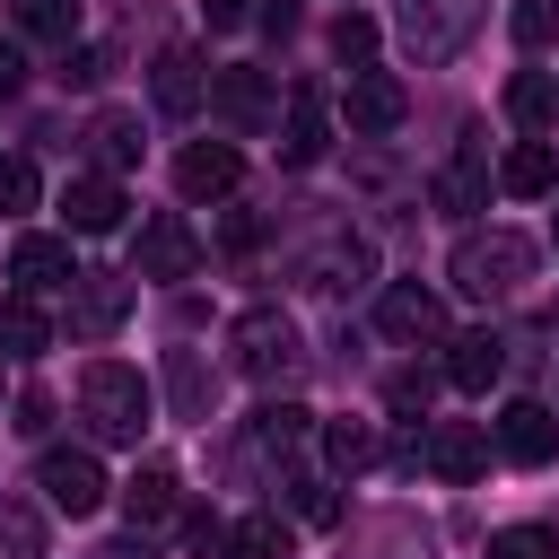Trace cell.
Listing matches in <instances>:
<instances>
[{
    "instance_id": "obj_1",
    "label": "cell",
    "mask_w": 559,
    "mask_h": 559,
    "mask_svg": "<svg viewBox=\"0 0 559 559\" xmlns=\"http://www.w3.org/2000/svg\"><path fill=\"white\" fill-rule=\"evenodd\" d=\"M79 411H87L96 445H140V428H148V376L122 367V358H87V376H79Z\"/></svg>"
},
{
    "instance_id": "obj_2",
    "label": "cell",
    "mask_w": 559,
    "mask_h": 559,
    "mask_svg": "<svg viewBox=\"0 0 559 559\" xmlns=\"http://www.w3.org/2000/svg\"><path fill=\"white\" fill-rule=\"evenodd\" d=\"M445 271H454V288H463V297H480V306H489V297H515V288L533 280V245H524L515 227H489V236H463Z\"/></svg>"
},
{
    "instance_id": "obj_3",
    "label": "cell",
    "mask_w": 559,
    "mask_h": 559,
    "mask_svg": "<svg viewBox=\"0 0 559 559\" xmlns=\"http://www.w3.org/2000/svg\"><path fill=\"white\" fill-rule=\"evenodd\" d=\"M227 349H236V367H245L253 384H288V376L306 367V341H297V323H288L280 306L236 314V323H227Z\"/></svg>"
},
{
    "instance_id": "obj_4",
    "label": "cell",
    "mask_w": 559,
    "mask_h": 559,
    "mask_svg": "<svg viewBox=\"0 0 559 559\" xmlns=\"http://www.w3.org/2000/svg\"><path fill=\"white\" fill-rule=\"evenodd\" d=\"M393 26L411 44V61H454L472 44V26H480V0H402Z\"/></svg>"
},
{
    "instance_id": "obj_5",
    "label": "cell",
    "mask_w": 559,
    "mask_h": 559,
    "mask_svg": "<svg viewBox=\"0 0 559 559\" xmlns=\"http://www.w3.org/2000/svg\"><path fill=\"white\" fill-rule=\"evenodd\" d=\"M201 271V236L183 210H157L140 218V245H131V280H192Z\"/></svg>"
},
{
    "instance_id": "obj_6",
    "label": "cell",
    "mask_w": 559,
    "mask_h": 559,
    "mask_svg": "<svg viewBox=\"0 0 559 559\" xmlns=\"http://www.w3.org/2000/svg\"><path fill=\"white\" fill-rule=\"evenodd\" d=\"M35 489H44L61 515H96V507H105V463H96L87 445H44Z\"/></svg>"
},
{
    "instance_id": "obj_7",
    "label": "cell",
    "mask_w": 559,
    "mask_h": 559,
    "mask_svg": "<svg viewBox=\"0 0 559 559\" xmlns=\"http://www.w3.org/2000/svg\"><path fill=\"white\" fill-rule=\"evenodd\" d=\"M489 445H498L507 463L542 472V463L559 454V411H550V402H507V411H498V428H489Z\"/></svg>"
},
{
    "instance_id": "obj_8",
    "label": "cell",
    "mask_w": 559,
    "mask_h": 559,
    "mask_svg": "<svg viewBox=\"0 0 559 559\" xmlns=\"http://www.w3.org/2000/svg\"><path fill=\"white\" fill-rule=\"evenodd\" d=\"M341 114H349V131H358V140H384V131L411 114V87H402L393 70H349V96H341Z\"/></svg>"
},
{
    "instance_id": "obj_9",
    "label": "cell",
    "mask_w": 559,
    "mask_h": 559,
    "mask_svg": "<svg viewBox=\"0 0 559 559\" xmlns=\"http://www.w3.org/2000/svg\"><path fill=\"white\" fill-rule=\"evenodd\" d=\"M122 314H131V280H122V271H79V280H70V332H79V341L122 332Z\"/></svg>"
},
{
    "instance_id": "obj_10",
    "label": "cell",
    "mask_w": 559,
    "mask_h": 559,
    "mask_svg": "<svg viewBox=\"0 0 559 559\" xmlns=\"http://www.w3.org/2000/svg\"><path fill=\"white\" fill-rule=\"evenodd\" d=\"M419 463H428L437 480H480V472H489V437H480L472 419H437V428L419 437Z\"/></svg>"
},
{
    "instance_id": "obj_11",
    "label": "cell",
    "mask_w": 559,
    "mask_h": 559,
    "mask_svg": "<svg viewBox=\"0 0 559 559\" xmlns=\"http://www.w3.org/2000/svg\"><path fill=\"white\" fill-rule=\"evenodd\" d=\"M210 114L227 131H262L271 122V79L262 70H210Z\"/></svg>"
},
{
    "instance_id": "obj_12",
    "label": "cell",
    "mask_w": 559,
    "mask_h": 559,
    "mask_svg": "<svg viewBox=\"0 0 559 559\" xmlns=\"http://www.w3.org/2000/svg\"><path fill=\"white\" fill-rule=\"evenodd\" d=\"M236 175H245V157H236L227 140H192V148L175 157V183H183V201H227V192H236Z\"/></svg>"
},
{
    "instance_id": "obj_13",
    "label": "cell",
    "mask_w": 559,
    "mask_h": 559,
    "mask_svg": "<svg viewBox=\"0 0 559 559\" xmlns=\"http://www.w3.org/2000/svg\"><path fill=\"white\" fill-rule=\"evenodd\" d=\"M122 183L114 175H70V192H61V218H70V236H114L122 227Z\"/></svg>"
},
{
    "instance_id": "obj_14",
    "label": "cell",
    "mask_w": 559,
    "mask_h": 559,
    "mask_svg": "<svg viewBox=\"0 0 559 559\" xmlns=\"http://www.w3.org/2000/svg\"><path fill=\"white\" fill-rule=\"evenodd\" d=\"M9 280H17L26 297H44V288H70V280H79V262H70V236H17V245H9Z\"/></svg>"
},
{
    "instance_id": "obj_15",
    "label": "cell",
    "mask_w": 559,
    "mask_h": 559,
    "mask_svg": "<svg viewBox=\"0 0 559 559\" xmlns=\"http://www.w3.org/2000/svg\"><path fill=\"white\" fill-rule=\"evenodd\" d=\"M376 323H384L393 341H437V332H445V306H437V288H419V280H393V288L376 297Z\"/></svg>"
},
{
    "instance_id": "obj_16",
    "label": "cell",
    "mask_w": 559,
    "mask_h": 559,
    "mask_svg": "<svg viewBox=\"0 0 559 559\" xmlns=\"http://www.w3.org/2000/svg\"><path fill=\"white\" fill-rule=\"evenodd\" d=\"M175 507H183V489H175V472H166V463H140V472L122 480V515H131V533L175 524Z\"/></svg>"
},
{
    "instance_id": "obj_17",
    "label": "cell",
    "mask_w": 559,
    "mask_h": 559,
    "mask_svg": "<svg viewBox=\"0 0 559 559\" xmlns=\"http://www.w3.org/2000/svg\"><path fill=\"white\" fill-rule=\"evenodd\" d=\"M332 148V114H323V87H288V140H280V157L288 166H314Z\"/></svg>"
},
{
    "instance_id": "obj_18",
    "label": "cell",
    "mask_w": 559,
    "mask_h": 559,
    "mask_svg": "<svg viewBox=\"0 0 559 559\" xmlns=\"http://www.w3.org/2000/svg\"><path fill=\"white\" fill-rule=\"evenodd\" d=\"M498 376H507V341H498V332H463V341H445V384L489 393Z\"/></svg>"
},
{
    "instance_id": "obj_19",
    "label": "cell",
    "mask_w": 559,
    "mask_h": 559,
    "mask_svg": "<svg viewBox=\"0 0 559 559\" xmlns=\"http://www.w3.org/2000/svg\"><path fill=\"white\" fill-rule=\"evenodd\" d=\"M498 183H507L515 201H542V192H559V148H550V140H515V148L498 157Z\"/></svg>"
},
{
    "instance_id": "obj_20",
    "label": "cell",
    "mask_w": 559,
    "mask_h": 559,
    "mask_svg": "<svg viewBox=\"0 0 559 559\" xmlns=\"http://www.w3.org/2000/svg\"><path fill=\"white\" fill-rule=\"evenodd\" d=\"M44 349H52V314L26 288H9L0 297V358H44Z\"/></svg>"
},
{
    "instance_id": "obj_21",
    "label": "cell",
    "mask_w": 559,
    "mask_h": 559,
    "mask_svg": "<svg viewBox=\"0 0 559 559\" xmlns=\"http://www.w3.org/2000/svg\"><path fill=\"white\" fill-rule=\"evenodd\" d=\"M428 192H437V210H445V218H472V210L489 201V166H480V148H463V157H445Z\"/></svg>"
},
{
    "instance_id": "obj_22",
    "label": "cell",
    "mask_w": 559,
    "mask_h": 559,
    "mask_svg": "<svg viewBox=\"0 0 559 559\" xmlns=\"http://www.w3.org/2000/svg\"><path fill=\"white\" fill-rule=\"evenodd\" d=\"M148 87H157V105H166V114H192V105L210 96L201 52H183V44H175V52H157V79H148Z\"/></svg>"
},
{
    "instance_id": "obj_23",
    "label": "cell",
    "mask_w": 559,
    "mask_h": 559,
    "mask_svg": "<svg viewBox=\"0 0 559 559\" xmlns=\"http://www.w3.org/2000/svg\"><path fill=\"white\" fill-rule=\"evenodd\" d=\"M166 393H175V419H210L218 376H201V349H166Z\"/></svg>"
},
{
    "instance_id": "obj_24",
    "label": "cell",
    "mask_w": 559,
    "mask_h": 559,
    "mask_svg": "<svg viewBox=\"0 0 559 559\" xmlns=\"http://www.w3.org/2000/svg\"><path fill=\"white\" fill-rule=\"evenodd\" d=\"M507 114L542 140V131H559V79H542V70H515L507 79Z\"/></svg>"
},
{
    "instance_id": "obj_25",
    "label": "cell",
    "mask_w": 559,
    "mask_h": 559,
    "mask_svg": "<svg viewBox=\"0 0 559 559\" xmlns=\"http://www.w3.org/2000/svg\"><path fill=\"white\" fill-rule=\"evenodd\" d=\"M288 542H297V533H288V515H236V524L218 533V550H227V559H288Z\"/></svg>"
},
{
    "instance_id": "obj_26",
    "label": "cell",
    "mask_w": 559,
    "mask_h": 559,
    "mask_svg": "<svg viewBox=\"0 0 559 559\" xmlns=\"http://www.w3.org/2000/svg\"><path fill=\"white\" fill-rule=\"evenodd\" d=\"M87 140H96V157H105L114 175H122V166H140V114H114V105H105V114L87 122Z\"/></svg>"
},
{
    "instance_id": "obj_27",
    "label": "cell",
    "mask_w": 559,
    "mask_h": 559,
    "mask_svg": "<svg viewBox=\"0 0 559 559\" xmlns=\"http://www.w3.org/2000/svg\"><path fill=\"white\" fill-rule=\"evenodd\" d=\"M253 445H262V454H297V445H306V411H297V402H262V411H253Z\"/></svg>"
},
{
    "instance_id": "obj_28",
    "label": "cell",
    "mask_w": 559,
    "mask_h": 559,
    "mask_svg": "<svg viewBox=\"0 0 559 559\" xmlns=\"http://www.w3.org/2000/svg\"><path fill=\"white\" fill-rule=\"evenodd\" d=\"M9 17L26 35H44V44H70L79 35V0H9Z\"/></svg>"
},
{
    "instance_id": "obj_29",
    "label": "cell",
    "mask_w": 559,
    "mask_h": 559,
    "mask_svg": "<svg viewBox=\"0 0 559 559\" xmlns=\"http://www.w3.org/2000/svg\"><path fill=\"white\" fill-rule=\"evenodd\" d=\"M0 559H44V515L26 498H0Z\"/></svg>"
},
{
    "instance_id": "obj_30",
    "label": "cell",
    "mask_w": 559,
    "mask_h": 559,
    "mask_svg": "<svg viewBox=\"0 0 559 559\" xmlns=\"http://www.w3.org/2000/svg\"><path fill=\"white\" fill-rule=\"evenodd\" d=\"M323 454H332L341 472H367V463H376V428H367V419H332V428H323Z\"/></svg>"
},
{
    "instance_id": "obj_31",
    "label": "cell",
    "mask_w": 559,
    "mask_h": 559,
    "mask_svg": "<svg viewBox=\"0 0 559 559\" xmlns=\"http://www.w3.org/2000/svg\"><path fill=\"white\" fill-rule=\"evenodd\" d=\"M489 559H559V533L550 524H507V533H489Z\"/></svg>"
},
{
    "instance_id": "obj_32",
    "label": "cell",
    "mask_w": 559,
    "mask_h": 559,
    "mask_svg": "<svg viewBox=\"0 0 559 559\" xmlns=\"http://www.w3.org/2000/svg\"><path fill=\"white\" fill-rule=\"evenodd\" d=\"M44 201V183H35V166L26 157H0V218H26Z\"/></svg>"
},
{
    "instance_id": "obj_33",
    "label": "cell",
    "mask_w": 559,
    "mask_h": 559,
    "mask_svg": "<svg viewBox=\"0 0 559 559\" xmlns=\"http://www.w3.org/2000/svg\"><path fill=\"white\" fill-rule=\"evenodd\" d=\"M332 52L367 70V52H376V17H367V9H341V17H332Z\"/></svg>"
},
{
    "instance_id": "obj_34",
    "label": "cell",
    "mask_w": 559,
    "mask_h": 559,
    "mask_svg": "<svg viewBox=\"0 0 559 559\" xmlns=\"http://www.w3.org/2000/svg\"><path fill=\"white\" fill-rule=\"evenodd\" d=\"M550 35H559V9H550V0H515V44H533V52H542Z\"/></svg>"
},
{
    "instance_id": "obj_35",
    "label": "cell",
    "mask_w": 559,
    "mask_h": 559,
    "mask_svg": "<svg viewBox=\"0 0 559 559\" xmlns=\"http://www.w3.org/2000/svg\"><path fill=\"white\" fill-rule=\"evenodd\" d=\"M105 79V52H87V44H61V87H96Z\"/></svg>"
},
{
    "instance_id": "obj_36",
    "label": "cell",
    "mask_w": 559,
    "mask_h": 559,
    "mask_svg": "<svg viewBox=\"0 0 559 559\" xmlns=\"http://www.w3.org/2000/svg\"><path fill=\"white\" fill-rule=\"evenodd\" d=\"M297 515H306V524H341V498H332V480H297Z\"/></svg>"
},
{
    "instance_id": "obj_37",
    "label": "cell",
    "mask_w": 559,
    "mask_h": 559,
    "mask_svg": "<svg viewBox=\"0 0 559 559\" xmlns=\"http://www.w3.org/2000/svg\"><path fill=\"white\" fill-rule=\"evenodd\" d=\"M17 428H26V437H44V428H52V402H44V393H26V402H17Z\"/></svg>"
},
{
    "instance_id": "obj_38",
    "label": "cell",
    "mask_w": 559,
    "mask_h": 559,
    "mask_svg": "<svg viewBox=\"0 0 559 559\" xmlns=\"http://www.w3.org/2000/svg\"><path fill=\"white\" fill-rule=\"evenodd\" d=\"M96 559H157V550H148V533H122V542H105Z\"/></svg>"
},
{
    "instance_id": "obj_39",
    "label": "cell",
    "mask_w": 559,
    "mask_h": 559,
    "mask_svg": "<svg viewBox=\"0 0 559 559\" xmlns=\"http://www.w3.org/2000/svg\"><path fill=\"white\" fill-rule=\"evenodd\" d=\"M245 9H253V0H201V17H210V26H236Z\"/></svg>"
},
{
    "instance_id": "obj_40",
    "label": "cell",
    "mask_w": 559,
    "mask_h": 559,
    "mask_svg": "<svg viewBox=\"0 0 559 559\" xmlns=\"http://www.w3.org/2000/svg\"><path fill=\"white\" fill-rule=\"evenodd\" d=\"M17 79H26V70H17V44H0V96H9Z\"/></svg>"
}]
</instances>
